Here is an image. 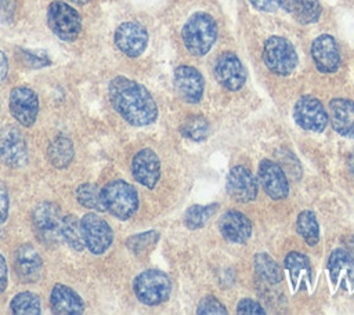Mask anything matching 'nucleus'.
I'll return each instance as SVG.
<instances>
[{"instance_id":"40","label":"nucleus","mask_w":354,"mask_h":315,"mask_svg":"<svg viewBox=\"0 0 354 315\" xmlns=\"http://www.w3.org/2000/svg\"><path fill=\"white\" fill-rule=\"evenodd\" d=\"M8 282V271H7V262L4 256L0 253V294L6 290Z\"/></svg>"},{"instance_id":"15","label":"nucleus","mask_w":354,"mask_h":315,"mask_svg":"<svg viewBox=\"0 0 354 315\" xmlns=\"http://www.w3.org/2000/svg\"><path fill=\"white\" fill-rule=\"evenodd\" d=\"M174 86L185 102L196 104L203 95L205 82L198 69L189 65H180L174 70Z\"/></svg>"},{"instance_id":"11","label":"nucleus","mask_w":354,"mask_h":315,"mask_svg":"<svg viewBox=\"0 0 354 315\" xmlns=\"http://www.w3.org/2000/svg\"><path fill=\"white\" fill-rule=\"evenodd\" d=\"M293 119L301 128L314 133L324 131L329 120L321 101L310 95L299 98L293 108Z\"/></svg>"},{"instance_id":"9","label":"nucleus","mask_w":354,"mask_h":315,"mask_svg":"<svg viewBox=\"0 0 354 315\" xmlns=\"http://www.w3.org/2000/svg\"><path fill=\"white\" fill-rule=\"evenodd\" d=\"M10 112L24 127H32L39 113V98L35 90L26 86H17L10 93Z\"/></svg>"},{"instance_id":"29","label":"nucleus","mask_w":354,"mask_h":315,"mask_svg":"<svg viewBox=\"0 0 354 315\" xmlns=\"http://www.w3.org/2000/svg\"><path fill=\"white\" fill-rule=\"evenodd\" d=\"M254 269L256 274L267 283H278L282 279V272L279 265L266 253H257L254 256Z\"/></svg>"},{"instance_id":"32","label":"nucleus","mask_w":354,"mask_h":315,"mask_svg":"<svg viewBox=\"0 0 354 315\" xmlns=\"http://www.w3.org/2000/svg\"><path fill=\"white\" fill-rule=\"evenodd\" d=\"M216 209H217V204L214 203L206 204V206L195 204L185 211L184 222L189 229H198L207 222V220L213 216Z\"/></svg>"},{"instance_id":"35","label":"nucleus","mask_w":354,"mask_h":315,"mask_svg":"<svg viewBox=\"0 0 354 315\" xmlns=\"http://www.w3.org/2000/svg\"><path fill=\"white\" fill-rule=\"evenodd\" d=\"M196 312L201 315H203V314H227V309L216 297L206 296L199 301Z\"/></svg>"},{"instance_id":"30","label":"nucleus","mask_w":354,"mask_h":315,"mask_svg":"<svg viewBox=\"0 0 354 315\" xmlns=\"http://www.w3.org/2000/svg\"><path fill=\"white\" fill-rule=\"evenodd\" d=\"M297 232L310 246H314L319 240V227L314 211L304 210L297 217Z\"/></svg>"},{"instance_id":"16","label":"nucleus","mask_w":354,"mask_h":315,"mask_svg":"<svg viewBox=\"0 0 354 315\" xmlns=\"http://www.w3.org/2000/svg\"><path fill=\"white\" fill-rule=\"evenodd\" d=\"M131 173L138 184L152 189L160 177V160L158 155L149 148L138 151L131 160Z\"/></svg>"},{"instance_id":"34","label":"nucleus","mask_w":354,"mask_h":315,"mask_svg":"<svg viewBox=\"0 0 354 315\" xmlns=\"http://www.w3.org/2000/svg\"><path fill=\"white\" fill-rule=\"evenodd\" d=\"M158 239H159V233L156 231H147V232L137 233L127 238L126 246L131 253L141 254L148 249H151L152 246H155Z\"/></svg>"},{"instance_id":"41","label":"nucleus","mask_w":354,"mask_h":315,"mask_svg":"<svg viewBox=\"0 0 354 315\" xmlns=\"http://www.w3.org/2000/svg\"><path fill=\"white\" fill-rule=\"evenodd\" d=\"M7 73H8V59L6 54L0 50V82L6 79Z\"/></svg>"},{"instance_id":"23","label":"nucleus","mask_w":354,"mask_h":315,"mask_svg":"<svg viewBox=\"0 0 354 315\" xmlns=\"http://www.w3.org/2000/svg\"><path fill=\"white\" fill-rule=\"evenodd\" d=\"M50 307L54 314L79 315L84 312V303L82 297L69 286L57 283L50 294Z\"/></svg>"},{"instance_id":"5","label":"nucleus","mask_w":354,"mask_h":315,"mask_svg":"<svg viewBox=\"0 0 354 315\" xmlns=\"http://www.w3.org/2000/svg\"><path fill=\"white\" fill-rule=\"evenodd\" d=\"M47 23L51 32L64 41H73L82 30L80 14L71 4L61 0L48 6Z\"/></svg>"},{"instance_id":"22","label":"nucleus","mask_w":354,"mask_h":315,"mask_svg":"<svg viewBox=\"0 0 354 315\" xmlns=\"http://www.w3.org/2000/svg\"><path fill=\"white\" fill-rule=\"evenodd\" d=\"M328 271L336 286L348 290L354 285V257L348 251L333 250L328 260Z\"/></svg>"},{"instance_id":"21","label":"nucleus","mask_w":354,"mask_h":315,"mask_svg":"<svg viewBox=\"0 0 354 315\" xmlns=\"http://www.w3.org/2000/svg\"><path fill=\"white\" fill-rule=\"evenodd\" d=\"M328 117L337 134L354 138V101L347 98H333L329 102Z\"/></svg>"},{"instance_id":"1","label":"nucleus","mask_w":354,"mask_h":315,"mask_svg":"<svg viewBox=\"0 0 354 315\" xmlns=\"http://www.w3.org/2000/svg\"><path fill=\"white\" fill-rule=\"evenodd\" d=\"M108 94L113 109L127 123L141 127L156 120V102L142 84L126 76H116L109 82Z\"/></svg>"},{"instance_id":"18","label":"nucleus","mask_w":354,"mask_h":315,"mask_svg":"<svg viewBox=\"0 0 354 315\" xmlns=\"http://www.w3.org/2000/svg\"><path fill=\"white\" fill-rule=\"evenodd\" d=\"M311 57L318 70L333 73L340 66V51L330 35H319L311 44Z\"/></svg>"},{"instance_id":"27","label":"nucleus","mask_w":354,"mask_h":315,"mask_svg":"<svg viewBox=\"0 0 354 315\" xmlns=\"http://www.w3.org/2000/svg\"><path fill=\"white\" fill-rule=\"evenodd\" d=\"M180 133L191 141H203L210 133V126L203 116L192 115L188 116L180 126Z\"/></svg>"},{"instance_id":"26","label":"nucleus","mask_w":354,"mask_h":315,"mask_svg":"<svg viewBox=\"0 0 354 315\" xmlns=\"http://www.w3.org/2000/svg\"><path fill=\"white\" fill-rule=\"evenodd\" d=\"M10 309L17 315H39L41 312L40 298L32 292H21L11 300Z\"/></svg>"},{"instance_id":"38","label":"nucleus","mask_w":354,"mask_h":315,"mask_svg":"<svg viewBox=\"0 0 354 315\" xmlns=\"http://www.w3.org/2000/svg\"><path fill=\"white\" fill-rule=\"evenodd\" d=\"M8 207H10V199L7 188L0 184V224H3L8 217Z\"/></svg>"},{"instance_id":"28","label":"nucleus","mask_w":354,"mask_h":315,"mask_svg":"<svg viewBox=\"0 0 354 315\" xmlns=\"http://www.w3.org/2000/svg\"><path fill=\"white\" fill-rule=\"evenodd\" d=\"M61 236L76 251H82L86 247L84 240H83L80 221L72 214L62 218Z\"/></svg>"},{"instance_id":"8","label":"nucleus","mask_w":354,"mask_h":315,"mask_svg":"<svg viewBox=\"0 0 354 315\" xmlns=\"http://www.w3.org/2000/svg\"><path fill=\"white\" fill-rule=\"evenodd\" d=\"M32 224L39 239L46 243H57L62 238L61 213L58 206L51 202H41L33 209Z\"/></svg>"},{"instance_id":"14","label":"nucleus","mask_w":354,"mask_h":315,"mask_svg":"<svg viewBox=\"0 0 354 315\" xmlns=\"http://www.w3.org/2000/svg\"><path fill=\"white\" fill-rule=\"evenodd\" d=\"M228 195L241 203H248L256 199L259 185L254 175L243 166H234L227 175Z\"/></svg>"},{"instance_id":"20","label":"nucleus","mask_w":354,"mask_h":315,"mask_svg":"<svg viewBox=\"0 0 354 315\" xmlns=\"http://www.w3.org/2000/svg\"><path fill=\"white\" fill-rule=\"evenodd\" d=\"M218 229L227 240L232 243H243L252 235V222L241 211L228 210L220 217Z\"/></svg>"},{"instance_id":"36","label":"nucleus","mask_w":354,"mask_h":315,"mask_svg":"<svg viewBox=\"0 0 354 315\" xmlns=\"http://www.w3.org/2000/svg\"><path fill=\"white\" fill-rule=\"evenodd\" d=\"M236 312L238 314H257L259 315V314H264V309L257 301H254L252 298H242L236 305Z\"/></svg>"},{"instance_id":"12","label":"nucleus","mask_w":354,"mask_h":315,"mask_svg":"<svg viewBox=\"0 0 354 315\" xmlns=\"http://www.w3.org/2000/svg\"><path fill=\"white\" fill-rule=\"evenodd\" d=\"M115 44L124 55L136 58L147 48L148 32L138 22H123L115 30Z\"/></svg>"},{"instance_id":"19","label":"nucleus","mask_w":354,"mask_h":315,"mask_svg":"<svg viewBox=\"0 0 354 315\" xmlns=\"http://www.w3.org/2000/svg\"><path fill=\"white\" fill-rule=\"evenodd\" d=\"M259 180L264 192L274 200H281L288 196L289 185L282 167L268 159L259 164Z\"/></svg>"},{"instance_id":"42","label":"nucleus","mask_w":354,"mask_h":315,"mask_svg":"<svg viewBox=\"0 0 354 315\" xmlns=\"http://www.w3.org/2000/svg\"><path fill=\"white\" fill-rule=\"evenodd\" d=\"M277 1H278V6H281L288 12H292L296 3V0H277Z\"/></svg>"},{"instance_id":"3","label":"nucleus","mask_w":354,"mask_h":315,"mask_svg":"<svg viewBox=\"0 0 354 315\" xmlns=\"http://www.w3.org/2000/svg\"><path fill=\"white\" fill-rule=\"evenodd\" d=\"M104 210L119 220L130 218L138 209V193L133 185L123 180H113L101 188Z\"/></svg>"},{"instance_id":"13","label":"nucleus","mask_w":354,"mask_h":315,"mask_svg":"<svg viewBox=\"0 0 354 315\" xmlns=\"http://www.w3.org/2000/svg\"><path fill=\"white\" fill-rule=\"evenodd\" d=\"M217 82L230 91L239 90L246 80V72L241 59L234 52H223L214 64Z\"/></svg>"},{"instance_id":"39","label":"nucleus","mask_w":354,"mask_h":315,"mask_svg":"<svg viewBox=\"0 0 354 315\" xmlns=\"http://www.w3.org/2000/svg\"><path fill=\"white\" fill-rule=\"evenodd\" d=\"M257 10L266 12H274L278 8L277 0H249Z\"/></svg>"},{"instance_id":"2","label":"nucleus","mask_w":354,"mask_h":315,"mask_svg":"<svg viewBox=\"0 0 354 315\" xmlns=\"http://www.w3.org/2000/svg\"><path fill=\"white\" fill-rule=\"evenodd\" d=\"M181 37L191 55L202 57L209 52L217 39V25L207 12H195L184 25Z\"/></svg>"},{"instance_id":"24","label":"nucleus","mask_w":354,"mask_h":315,"mask_svg":"<svg viewBox=\"0 0 354 315\" xmlns=\"http://www.w3.org/2000/svg\"><path fill=\"white\" fill-rule=\"evenodd\" d=\"M283 264L290 275L293 286L306 287L311 285V265L304 254L299 251H290L285 257Z\"/></svg>"},{"instance_id":"37","label":"nucleus","mask_w":354,"mask_h":315,"mask_svg":"<svg viewBox=\"0 0 354 315\" xmlns=\"http://www.w3.org/2000/svg\"><path fill=\"white\" fill-rule=\"evenodd\" d=\"M21 57L26 62V65L30 66V68H43V66H47V65L51 64V61L47 59L46 57H37V55H35L29 51H25V50L21 51Z\"/></svg>"},{"instance_id":"7","label":"nucleus","mask_w":354,"mask_h":315,"mask_svg":"<svg viewBox=\"0 0 354 315\" xmlns=\"http://www.w3.org/2000/svg\"><path fill=\"white\" fill-rule=\"evenodd\" d=\"M84 246L90 253L100 256L105 253L113 240V232L109 224L95 213H87L80 220Z\"/></svg>"},{"instance_id":"10","label":"nucleus","mask_w":354,"mask_h":315,"mask_svg":"<svg viewBox=\"0 0 354 315\" xmlns=\"http://www.w3.org/2000/svg\"><path fill=\"white\" fill-rule=\"evenodd\" d=\"M0 160L8 167H22L28 163V148L24 135L14 126L0 128Z\"/></svg>"},{"instance_id":"25","label":"nucleus","mask_w":354,"mask_h":315,"mask_svg":"<svg viewBox=\"0 0 354 315\" xmlns=\"http://www.w3.org/2000/svg\"><path fill=\"white\" fill-rule=\"evenodd\" d=\"M47 156H48L50 163L54 167H57V169L68 167L75 156V149H73L72 141L65 135L55 137L48 145Z\"/></svg>"},{"instance_id":"43","label":"nucleus","mask_w":354,"mask_h":315,"mask_svg":"<svg viewBox=\"0 0 354 315\" xmlns=\"http://www.w3.org/2000/svg\"><path fill=\"white\" fill-rule=\"evenodd\" d=\"M348 169H350V173L353 175V180H354V152L351 153L350 156V160H348Z\"/></svg>"},{"instance_id":"17","label":"nucleus","mask_w":354,"mask_h":315,"mask_svg":"<svg viewBox=\"0 0 354 315\" xmlns=\"http://www.w3.org/2000/svg\"><path fill=\"white\" fill-rule=\"evenodd\" d=\"M14 268L18 279L24 283H35L43 272V260L39 251L30 245H21L15 251Z\"/></svg>"},{"instance_id":"6","label":"nucleus","mask_w":354,"mask_h":315,"mask_svg":"<svg viewBox=\"0 0 354 315\" xmlns=\"http://www.w3.org/2000/svg\"><path fill=\"white\" fill-rule=\"evenodd\" d=\"M263 58L267 68L279 76L290 75L299 62L292 43L281 36H271L266 40Z\"/></svg>"},{"instance_id":"33","label":"nucleus","mask_w":354,"mask_h":315,"mask_svg":"<svg viewBox=\"0 0 354 315\" xmlns=\"http://www.w3.org/2000/svg\"><path fill=\"white\" fill-rule=\"evenodd\" d=\"M76 199L77 202L93 210L104 211V206L101 202V189L94 184H82L76 189Z\"/></svg>"},{"instance_id":"31","label":"nucleus","mask_w":354,"mask_h":315,"mask_svg":"<svg viewBox=\"0 0 354 315\" xmlns=\"http://www.w3.org/2000/svg\"><path fill=\"white\" fill-rule=\"evenodd\" d=\"M292 14L296 21L308 25L318 21L321 15V4L318 0H296Z\"/></svg>"},{"instance_id":"4","label":"nucleus","mask_w":354,"mask_h":315,"mask_svg":"<svg viewBox=\"0 0 354 315\" xmlns=\"http://www.w3.org/2000/svg\"><path fill=\"white\" fill-rule=\"evenodd\" d=\"M133 290L142 304L158 305L169 298L171 293V280L159 269H147L136 276Z\"/></svg>"},{"instance_id":"44","label":"nucleus","mask_w":354,"mask_h":315,"mask_svg":"<svg viewBox=\"0 0 354 315\" xmlns=\"http://www.w3.org/2000/svg\"><path fill=\"white\" fill-rule=\"evenodd\" d=\"M72 3H76V4H86L88 0H69Z\"/></svg>"}]
</instances>
